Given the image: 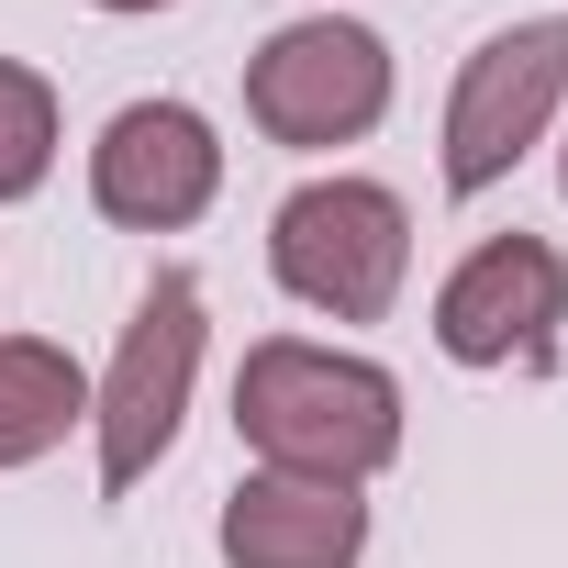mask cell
<instances>
[{
    "mask_svg": "<svg viewBox=\"0 0 568 568\" xmlns=\"http://www.w3.org/2000/svg\"><path fill=\"white\" fill-rule=\"evenodd\" d=\"M557 101H568V12L490 34L457 68V101H446V190L479 201L490 179H513V156L557 123Z\"/></svg>",
    "mask_w": 568,
    "mask_h": 568,
    "instance_id": "5",
    "label": "cell"
},
{
    "mask_svg": "<svg viewBox=\"0 0 568 568\" xmlns=\"http://www.w3.org/2000/svg\"><path fill=\"white\" fill-rule=\"evenodd\" d=\"M234 435L267 457V468H291V479H379L402 457V390L390 368L368 357H335V346H256L245 379H234Z\"/></svg>",
    "mask_w": 568,
    "mask_h": 568,
    "instance_id": "1",
    "label": "cell"
},
{
    "mask_svg": "<svg viewBox=\"0 0 568 568\" xmlns=\"http://www.w3.org/2000/svg\"><path fill=\"white\" fill-rule=\"evenodd\" d=\"M357 546H368V501L346 479L256 468L223 501V557L234 568H357Z\"/></svg>",
    "mask_w": 568,
    "mask_h": 568,
    "instance_id": "8",
    "label": "cell"
},
{
    "mask_svg": "<svg viewBox=\"0 0 568 568\" xmlns=\"http://www.w3.org/2000/svg\"><path fill=\"white\" fill-rule=\"evenodd\" d=\"M101 12H168V0H101Z\"/></svg>",
    "mask_w": 568,
    "mask_h": 568,
    "instance_id": "11",
    "label": "cell"
},
{
    "mask_svg": "<svg viewBox=\"0 0 568 568\" xmlns=\"http://www.w3.org/2000/svg\"><path fill=\"white\" fill-rule=\"evenodd\" d=\"M267 267L291 302H313L335 324H379L402 302V267H413V212L379 179H313V190L278 201Z\"/></svg>",
    "mask_w": 568,
    "mask_h": 568,
    "instance_id": "2",
    "label": "cell"
},
{
    "mask_svg": "<svg viewBox=\"0 0 568 568\" xmlns=\"http://www.w3.org/2000/svg\"><path fill=\"white\" fill-rule=\"evenodd\" d=\"M568 324V267L546 234H490L457 256V278L435 291V346L457 368H546Z\"/></svg>",
    "mask_w": 568,
    "mask_h": 568,
    "instance_id": "6",
    "label": "cell"
},
{
    "mask_svg": "<svg viewBox=\"0 0 568 568\" xmlns=\"http://www.w3.org/2000/svg\"><path fill=\"white\" fill-rule=\"evenodd\" d=\"M212 190H223V145H212V123H201L190 101H134V112H112L101 145H90V201H101L112 223H134V234L201 223Z\"/></svg>",
    "mask_w": 568,
    "mask_h": 568,
    "instance_id": "7",
    "label": "cell"
},
{
    "mask_svg": "<svg viewBox=\"0 0 568 568\" xmlns=\"http://www.w3.org/2000/svg\"><path fill=\"white\" fill-rule=\"evenodd\" d=\"M245 112L267 145H357L379 112H390V45L368 23H278L256 57H245Z\"/></svg>",
    "mask_w": 568,
    "mask_h": 568,
    "instance_id": "3",
    "label": "cell"
},
{
    "mask_svg": "<svg viewBox=\"0 0 568 568\" xmlns=\"http://www.w3.org/2000/svg\"><path fill=\"white\" fill-rule=\"evenodd\" d=\"M45 168H57V90L0 57V201H23Z\"/></svg>",
    "mask_w": 568,
    "mask_h": 568,
    "instance_id": "10",
    "label": "cell"
},
{
    "mask_svg": "<svg viewBox=\"0 0 568 568\" xmlns=\"http://www.w3.org/2000/svg\"><path fill=\"white\" fill-rule=\"evenodd\" d=\"M90 413L79 368L34 335H0V468H34L45 446H68V424Z\"/></svg>",
    "mask_w": 568,
    "mask_h": 568,
    "instance_id": "9",
    "label": "cell"
},
{
    "mask_svg": "<svg viewBox=\"0 0 568 568\" xmlns=\"http://www.w3.org/2000/svg\"><path fill=\"white\" fill-rule=\"evenodd\" d=\"M190 379H201V278L168 267L156 291L134 302L123 357H112V379H101V402H90V424H101V490H112V501H123V490L179 446Z\"/></svg>",
    "mask_w": 568,
    "mask_h": 568,
    "instance_id": "4",
    "label": "cell"
}]
</instances>
